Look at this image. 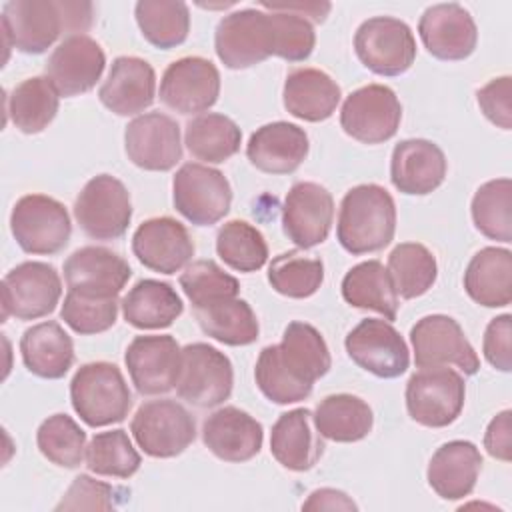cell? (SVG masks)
<instances>
[{
	"instance_id": "55",
	"label": "cell",
	"mask_w": 512,
	"mask_h": 512,
	"mask_svg": "<svg viewBox=\"0 0 512 512\" xmlns=\"http://www.w3.org/2000/svg\"><path fill=\"white\" fill-rule=\"evenodd\" d=\"M260 6L262 8H266V10H282V12H294V14H298V16H310L314 22H324L326 20V14L330 12V4L328 2H322V4H318V2H312V4H302V2H296V4H292V2H260Z\"/></svg>"
},
{
	"instance_id": "30",
	"label": "cell",
	"mask_w": 512,
	"mask_h": 512,
	"mask_svg": "<svg viewBox=\"0 0 512 512\" xmlns=\"http://www.w3.org/2000/svg\"><path fill=\"white\" fill-rule=\"evenodd\" d=\"M270 452L280 466L292 472H306L320 460L324 442L312 430L308 408H294L278 416L270 432Z\"/></svg>"
},
{
	"instance_id": "3",
	"label": "cell",
	"mask_w": 512,
	"mask_h": 512,
	"mask_svg": "<svg viewBox=\"0 0 512 512\" xmlns=\"http://www.w3.org/2000/svg\"><path fill=\"white\" fill-rule=\"evenodd\" d=\"M396 232V204L390 192L378 184L350 188L338 212L336 238L354 254H370L386 248Z\"/></svg>"
},
{
	"instance_id": "6",
	"label": "cell",
	"mask_w": 512,
	"mask_h": 512,
	"mask_svg": "<svg viewBox=\"0 0 512 512\" xmlns=\"http://www.w3.org/2000/svg\"><path fill=\"white\" fill-rule=\"evenodd\" d=\"M130 432L144 454L152 458H174L196 438L192 414L172 398L144 402L132 422Z\"/></svg>"
},
{
	"instance_id": "54",
	"label": "cell",
	"mask_w": 512,
	"mask_h": 512,
	"mask_svg": "<svg viewBox=\"0 0 512 512\" xmlns=\"http://www.w3.org/2000/svg\"><path fill=\"white\" fill-rule=\"evenodd\" d=\"M358 506L344 494L342 490L334 488H320L314 490L308 500L302 504V510H356Z\"/></svg>"
},
{
	"instance_id": "22",
	"label": "cell",
	"mask_w": 512,
	"mask_h": 512,
	"mask_svg": "<svg viewBox=\"0 0 512 512\" xmlns=\"http://www.w3.org/2000/svg\"><path fill=\"white\" fill-rule=\"evenodd\" d=\"M130 276V264L104 246H82L64 262L68 290L82 296L116 298Z\"/></svg>"
},
{
	"instance_id": "17",
	"label": "cell",
	"mask_w": 512,
	"mask_h": 512,
	"mask_svg": "<svg viewBox=\"0 0 512 512\" xmlns=\"http://www.w3.org/2000/svg\"><path fill=\"white\" fill-rule=\"evenodd\" d=\"M344 346L356 366L378 378H398L410 366L408 346L388 320H362L348 332Z\"/></svg>"
},
{
	"instance_id": "51",
	"label": "cell",
	"mask_w": 512,
	"mask_h": 512,
	"mask_svg": "<svg viewBox=\"0 0 512 512\" xmlns=\"http://www.w3.org/2000/svg\"><path fill=\"white\" fill-rule=\"evenodd\" d=\"M510 94H512L510 76L492 78L488 84H484L476 92V100L482 114L502 130L512 128V104H510L512 96Z\"/></svg>"
},
{
	"instance_id": "4",
	"label": "cell",
	"mask_w": 512,
	"mask_h": 512,
	"mask_svg": "<svg viewBox=\"0 0 512 512\" xmlns=\"http://www.w3.org/2000/svg\"><path fill=\"white\" fill-rule=\"evenodd\" d=\"M70 400L80 420L92 428L122 422L132 406L130 388L112 362H88L70 382Z\"/></svg>"
},
{
	"instance_id": "23",
	"label": "cell",
	"mask_w": 512,
	"mask_h": 512,
	"mask_svg": "<svg viewBox=\"0 0 512 512\" xmlns=\"http://www.w3.org/2000/svg\"><path fill=\"white\" fill-rule=\"evenodd\" d=\"M132 252L140 264L160 274H176L194 256L186 226L170 216L144 220L132 236Z\"/></svg>"
},
{
	"instance_id": "12",
	"label": "cell",
	"mask_w": 512,
	"mask_h": 512,
	"mask_svg": "<svg viewBox=\"0 0 512 512\" xmlns=\"http://www.w3.org/2000/svg\"><path fill=\"white\" fill-rule=\"evenodd\" d=\"M234 370L230 358L206 342L182 348V368L176 392L196 408H214L230 398Z\"/></svg>"
},
{
	"instance_id": "47",
	"label": "cell",
	"mask_w": 512,
	"mask_h": 512,
	"mask_svg": "<svg viewBox=\"0 0 512 512\" xmlns=\"http://www.w3.org/2000/svg\"><path fill=\"white\" fill-rule=\"evenodd\" d=\"M180 288L194 310L240 294L238 280L224 272L214 260H196L188 264L180 274Z\"/></svg>"
},
{
	"instance_id": "52",
	"label": "cell",
	"mask_w": 512,
	"mask_h": 512,
	"mask_svg": "<svg viewBox=\"0 0 512 512\" xmlns=\"http://www.w3.org/2000/svg\"><path fill=\"white\" fill-rule=\"evenodd\" d=\"M484 358L500 372L512 370V316L502 314L488 322L482 340Z\"/></svg>"
},
{
	"instance_id": "50",
	"label": "cell",
	"mask_w": 512,
	"mask_h": 512,
	"mask_svg": "<svg viewBox=\"0 0 512 512\" xmlns=\"http://www.w3.org/2000/svg\"><path fill=\"white\" fill-rule=\"evenodd\" d=\"M112 496H116V490L110 484L80 474L56 504V510H112L116 506Z\"/></svg>"
},
{
	"instance_id": "16",
	"label": "cell",
	"mask_w": 512,
	"mask_h": 512,
	"mask_svg": "<svg viewBox=\"0 0 512 512\" xmlns=\"http://www.w3.org/2000/svg\"><path fill=\"white\" fill-rule=\"evenodd\" d=\"M124 362L136 392L158 396L176 388L182 368V348L170 334L136 336L126 348Z\"/></svg>"
},
{
	"instance_id": "20",
	"label": "cell",
	"mask_w": 512,
	"mask_h": 512,
	"mask_svg": "<svg viewBox=\"0 0 512 512\" xmlns=\"http://www.w3.org/2000/svg\"><path fill=\"white\" fill-rule=\"evenodd\" d=\"M106 66L102 46L86 36H66L50 54L44 74L54 84L60 96L72 98L96 86Z\"/></svg>"
},
{
	"instance_id": "5",
	"label": "cell",
	"mask_w": 512,
	"mask_h": 512,
	"mask_svg": "<svg viewBox=\"0 0 512 512\" xmlns=\"http://www.w3.org/2000/svg\"><path fill=\"white\" fill-rule=\"evenodd\" d=\"M276 40L268 10L244 8L226 14L214 34V50L230 70H244L274 56Z\"/></svg>"
},
{
	"instance_id": "18",
	"label": "cell",
	"mask_w": 512,
	"mask_h": 512,
	"mask_svg": "<svg viewBox=\"0 0 512 512\" xmlns=\"http://www.w3.org/2000/svg\"><path fill=\"white\" fill-rule=\"evenodd\" d=\"M220 94V72L202 56L174 60L162 74L160 100L178 114H200L212 108Z\"/></svg>"
},
{
	"instance_id": "42",
	"label": "cell",
	"mask_w": 512,
	"mask_h": 512,
	"mask_svg": "<svg viewBox=\"0 0 512 512\" xmlns=\"http://www.w3.org/2000/svg\"><path fill=\"white\" fill-rule=\"evenodd\" d=\"M512 182L510 178H496L484 182L472 198V222L480 234L490 240H512Z\"/></svg>"
},
{
	"instance_id": "38",
	"label": "cell",
	"mask_w": 512,
	"mask_h": 512,
	"mask_svg": "<svg viewBox=\"0 0 512 512\" xmlns=\"http://www.w3.org/2000/svg\"><path fill=\"white\" fill-rule=\"evenodd\" d=\"M60 94L46 76L26 78L8 94V116L24 134H38L56 118Z\"/></svg>"
},
{
	"instance_id": "39",
	"label": "cell",
	"mask_w": 512,
	"mask_h": 512,
	"mask_svg": "<svg viewBox=\"0 0 512 512\" xmlns=\"http://www.w3.org/2000/svg\"><path fill=\"white\" fill-rule=\"evenodd\" d=\"M242 132L238 124L216 112H206L186 124L184 144L188 152L202 162L220 164L240 150Z\"/></svg>"
},
{
	"instance_id": "29",
	"label": "cell",
	"mask_w": 512,
	"mask_h": 512,
	"mask_svg": "<svg viewBox=\"0 0 512 512\" xmlns=\"http://www.w3.org/2000/svg\"><path fill=\"white\" fill-rule=\"evenodd\" d=\"M480 470V450L468 440H450L432 454L426 478L442 500H462L472 494Z\"/></svg>"
},
{
	"instance_id": "53",
	"label": "cell",
	"mask_w": 512,
	"mask_h": 512,
	"mask_svg": "<svg viewBox=\"0 0 512 512\" xmlns=\"http://www.w3.org/2000/svg\"><path fill=\"white\" fill-rule=\"evenodd\" d=\"M510 410H502L496 414L484 434V448L486 452L502 462H510V452H512V426H510Z\"/></svg>"
},
{
	"instance_id": "8",
	"label": "cell",
	"mask_w": 512,
	"mask_h": 512,
	"mask_svg": "<svg viewBox=\"0 0 512 512\" xmlns=\"http://www.w3.org/2000/svg\"><path fill=\"white\" fill-rule=\"evenodd\" d=\"M74 218L88 238H120L132 220L128 188L110 174L90 178L74 200Z\"/></svg>"
},
{
	"instance_id": "24",
	"label": "cell",
	"mask_w": 512,
	"mask_h": 512,
	"mask_svg": "<svg viewBox=\"0 0 512 512\" xmlns=\"http://www.w3.org/2000/svg\"><path fill=\"white\" fill-rule=\"evenodd\" d=\"M418 34L424 48L438 60H464L478 42L474 18L456 2L426 8L418 22Z\"/></svg>"
},
{
	"instance_id": "41",
	"label": "cell",
	"mask_w": 512,
	"mask_h": 512,
	"mask_svg": "<svg viewBox=\"0 0 512 512\" xmlns=\"http://www.w3.org/2000/svg\"><path fill=\"white\" fill-rule=\"evenodd\" d=\"M388 274L400 298L412 300L426 294L438 276L434 254L420 242H402L388 256Z\"/></svg>"
},
{
	"instance_id": "21",
	"label": "cell",
	"mask_w": 512,
	"mask_h": 512,
	"mask_svg": "<svg viewBox=\"0 0 512 512\" xmlns=\"http://www.w3.org/2000/svg\"><path fill=\"white\" fill-rule=\"evenodd\" d=\"M334 198L316 182H296L282 206V228L298 248L322 244L332 228Z\"/></svg>"
},
{
	"instance_id": "31",
	"label": "cell",
	"mask_w": 512,
	"mask_h": 512,
	"mask_svg": "<svg viewBox=\"0 0 512 512\" xmlns=\"http://www.w3.org/2000/svg\"><path fill=\"white\" fill-rule=\"evenodd\" d=\"M342 98L336 80L318 68H296L284 82V108L304 122L330 118Z\"/></svg>"
},
{
	"instance_id": "1",
	"label": "cell",
	"mask_w": 512,
	"mask_h": 512,
	"mask_svg": "<svg viewBox=\"0 0 512 512\" xmlns=\"http://www.w3.org/2000/svg\"><path fill=\"white\" fill-rule=\"evenodd\" d=\"M332 366L322 334L308 322L286 326L282 342L260 350L254 378L260 392L274 404H294L312 394L314 382Z\"/></svg>"
},
{
	"instance_id": "36",
	"label": "cell",
	"mask_w": 512,
	"mask_h": 512,
	"mask_svg": "<svg viewBox=\"0 0 512 512\" xmlns=\"http://www.w3.org/2000/svg\"><path fill=\"white\" fill-rule=\"evenodd\" d=\"M342 298L362 310H374L388 322L396 320L398 294L388 268L380 260H366L352 266L342 280Z\"/></svg>"
},
{
	"instance_id": "13",
	"label": "cell",
	"mask_w": 512,
	"mask_h": 512,
	"mask_svg": "<svg viewBox=\"0 0 512 512\" xmlns=\"http://www.w3.org/2000/svg\"><path fill=\"white\" fill-rule=\"evenodd\" d=\"M402 104L384 84H368L346 96L340 110L342 130L362 144H382L400 126Z\"/></svg>"
},
{
	"instance_id": "44",
	"label": "cell",
	"mask_w": 512,
	"mask_h": 512,
	"mask_svg": "<svg viewBox=\"0 0 512 512\" xmlns=\"http://www.w3.org/2000/svg\"><path fill=\"white\" fill-rule=\"evenodd\" d=\"M84 460L90 472L108 478H130L142 464L140 454L122 428L94 434L86 446Z\"/></svg>"
},
{
	"instance_id": "35",
	"label": "cell",
	"mask_w": 512,
	"mask_h": 512,
	"mask_svg": "<svg viewBox=\"0 0 512 512\" xmlns=\"http://www.w3.org/2000/svg\"><path fill=\"white\" fill-rule=\"evenodd\" d=\"M312 422L322 438L334 442H358L374 426V414L368 402L354 394H330L314 410Z\"/></svg>"
},
{
	"instance_id": "33",
	"label": "cell",
	"mask_w": 512,
	"mask_h": 512,
	"mask_svg": "<svg viewBox=\"0 0 512 512\" xmlns=\"http://www.w3.org/2000/svg\"><path fill=\"white\" fill-rule=\"evenodd\" d=\"M20 354L28 372L46 380L62 378L74 364V344L54 320L34 324L20 338Z\"/></svg>"
},
{
	"instance_id": "40",
	"label": "cell",
	"mask_w": 512,
	"mask_h": 512,
	"mask_svg": "<svg viewBox=\"0 0 512 512\" xmlns=\"http://www.w3.org/2000/svg\"><path fill=\"white\" fill-rule=\"evenodd\" d=\"M142 36L160 50L180 46L190 32V10L178 0H140L134 8Z\"/></svg>"
},
{
	"instance_id": "45",
	"label": "cell",
	"mask_w": 512,
	"mask_h": 512,
	"mask_svg": "<svg viewBox=\"0 0 512 512\" xmlns=\"http://www.w3.org/2000/svg\"><path fill=\"white\" fill-rule=\"evenodd\" d=\"M270 286L288 298H308L324 282V264L320 258H308L296 250L282 252L268 266Z\"/></svg>"
},
{
	"instance_id": "49",
	"label": "cell",
	"mask_w": 512,
	"mask_h": 512,
	"mask_svg": "<svg viewBox=\"0 0 512 512\" xmlns=\"http://www.w3.org/2000/svg\"><path fill=\"white\" fill-rule=\"evenodd\" d=\"M274 26V56L284 58L288 62L306 60L316 44V32L308 18L298 16L294 12L268 10Z\"/></svg>"
},
{
	"instance_id": "9",
	"label": "cell",
	"mask_w": 512,
	"mask_h": 512,
	"mask_svg": "<svg viewBox=\"0 0 512 512\" xmlns=\"http://www.w3.org/2000/svg\"><path fill=\"white\" fill-rule=\"evenodd\" d=\"M10 230L16 244L28 254H56L72 234L68 210L46 194L22 196L10 214Z\"/></svg>"
},
{
	"instance_id": "37",
	"label": "cell",
	"mask_w": 512,
	"mask_h": 512,
	"mask_svg": "<svg viewBox=\"0 0 512 512\" xmlns=\"http://www.w3.org/2000/svg\"><path fill=\"white\" fill-rule=\"evenodd\" d=\"M194 316L206 336L228 346H248L260 334L254 310L238 296L196 308Z\"/></svg>"
},
{
	"instance_id": "11",
	"label": "cell",
	"mask_w": 512,
	"mask_h": 512,
	"mask_svg": "<svg viewBox=\"0 0 512 512\" xmlns=\"http://www.w3.org/2000/svg\"><path fill=\"white\" fill-rule=\"evenodd\" d=\"M354 50L370 72L400 76L414 64L416 40L406 22L392 16H374L358 26Z\"/></svg>"
},
{
	"instance_id": "43",
	"label": "cell",
	"mask_w": 512,
	"mask_h": 512,
	"mask_svg": "<svg viewBox=\"0 0 512 512\" xmlns=\"http://www.w3.org/2000/svg\"><path fill=\"white\" fill-rule=\"evenodd\" d=\"M220 260L236 272H256L268 260V244L262 232L246 220H230L216 234Z\"/></svg>"
},
{
	"instance_id": "32",
	"label": "cell",
	"mask_w": 512,
	"mask_h": 512,
	"mask_svg": "<svg viewBox=\"0 0 512 512\" xmlns=\"http://www.w3.org/2000/svg\"><path fill=\"white\" fill-rule=\"evenodd\" d=\"M464 290L480 306L502 308L512 302V252L486 246L466 266Z\"/></svg>"
},
{
	"instance_id": "28",
	"label": "cell",
	"mask_w": 512,
	"mask_h": 512,
	"mask_svg": "<svg viewBox=\"0 0 512 512\" xmlns=\"http://www.w3.org/2000/svg\"><path fill=\"white\" fill-rule=\"evenodd\" d=\"M308 134L292 122L260 126L246 144V156L254 168L266 174H292L308 156Z\"/></svg>"
},
{
	"instance_id": "7",
	"label": "cell",
	"mask_w": 512,
	"mask_h": 512,
	"mask_svg": "<svg viewBox=\"0 0 512 512\" xmlns=\"http://www.w3.org/2000/svg\"><path fill=\"white\" fill-rule=\"evenodd\" d=\"M464 398V378L446 366L420 368L406 384V410L426 428L450 426L460 416Z\"/></svg>"
},
{
	"instance_id": "27",
	"label": "cell",
	"mask_w": 512,
	"mask_h": 512,
	"mask_svg": "<svg viewBox=\"0 0 512 512\" xmlns=\"http://www.w3.org/2000/svg\"><path fill=\"white\" fill-rule=\"evenodd\" d=\"M156 96L154 68L138 56H118L98 90L100 102L118 116H134L152 106Z\"/></svg>"
},
{
	"instance_id": "26",
	"label": "cell",
	"mask_w": 512,
	"mask_h": 512,
	"mask_svg": "<svg viewBox=\"0 0 512 512\" xmlns=\"http://www.w3.org/2000/svg\"><path fill=\"white\" fill-rule=\"evenodd\" d=\"M202 442L224 462H246L260 452L264 430L248 412L236 406H224L204 420Z\"/></svg>"
},
{
	"instance_id": "14",
	"label": "cell",
	"mask_w": 512,
	"mask_h": 512,
	"mask_svg": "<svg viewBox=\"0 0 512 512\" xmlns=\"http://www.w3.org/2000/svg\"><path fill=\"white\" fill-rule=\"evenodd\" d=\"M62 296V280L52 264L22 262L2 280V320H36L54 312Z\"/></svg>"
},
{
	"instance_id": "2",
	"label": "cell",
	"mask_w": 512,
	"mask_h": 512,
	"mask_svg": "<svg viewBox=\"0 0 512 512\" xmlns=\"http://www.w3.org/2000/svg\"><path fill=\"white\" fill-rule=\"evenodd\" d=\"M94 4L64 0H12L2 6L8 48L24 54L46 52L62 34H82L92 26Z\"/></svg>"
},
{
	"instance_id": "48",
	"label": "cell",
	"mask_w": 512,
	"mask_h": 512,
	"mask_svg": "<svg viewBox=\"0 0 512 512\" xmlns=\"http://www.w3.org/2000/svg\"><path fill=\"white\" fill-rule=\"evenodd\" d=\"M118 296L116 298H92L70 292L64 296V304L60 308V318L66 326H70L76 334H100L114 326L118 316Z\"/></svg>"
},
{
	"instance_id": "46",
	"label": "cell",
	"mask_w": 512,
	"mask_h": 512,
	"mask_svg": "<svg viewBox=\"0 0 512 512\" xmlns=\"http://www.w3.org/2000/svg\"><path fill=\"white\" fill-rule=\"evenodd\" d=\"M36 444L60 468H78L86 456V432L68 414L48 416L38 426Z\"/></svg>"
},
{
	"instance_id": "15",
	"label": "cell",
	"mask_w": 512,
	"mask_h": 512,
	"mask_svg": "<svg viewBox=\"0 0 512 512\" xmlns=\"http://www.w3.org/2000/svg\"><path fill=\"white\" fill-rule=\"evenodd\" d=\"M410 342L418 368L454 364L466 376H474L480 370V360L472 344L452 316L430 314L420 318L410 330Z\"/></svg>"
},
{
	"instance_id": "25",
	"label": "cell",
	"mask_w": 512,
	"mask_h": 512,
	"mask_svg": "<svg viewBox=\"0 0 512 512\" xmlns=\"http://www.w3.org/2000/svg\"><path fill=\"white\" fill-rule=\"evenodd\" d=\"M446 168V156L438 144L424 138H408L392 150L390 180L402 194L426 196L444 182Z\"/></svg>"
},
{
	"instance_id": "19",
	"label": "cell",
	"mask_w": 512,
	"mask_h": 512,
	"mask_svg": "<svg viewBox=\"0 0 512 512\" xmlns=\"http://www.w3.org/2000/svg\"><path fill=\"white\" fill-rule=\"evenodd\" d=\"M124 150L128 160L142 170H172L182 160L180 126L162 112L140 114L124 130Z\"/></svg>"
},
{
	"instance_id": "34",
	"label": "cell",
	"mask_w": 512,
	"mask_h": 512,
	"mask_svg": "<svg viewBox=\"0 0 512 512\" xmlns=\"http://www.w3.org/2000/svg\"><path fill=\"white\" fill-rule=\"evenodd\" d=\"M124 320L138 330L168 328L184 312L182 298L168 284L154 278L136 282L120 302Z\"/></svg>"
},
{
	"instance_id": "10",
	"label": "cell",
	"mask_w": 512,
	"mask_h": 512,
	"mask_svg": "<svg viewBox=\"0 0 512 512\" xmlns=\"http://www.w3.org/2000/svg\"><path fill=\"white\" fill-rule=\"evenodd\" d=\"M172 200L174 208L194 226H212L228 214L232 188L220 170L188 162L174 174Z\"/></svg>"
}]
</instances>
